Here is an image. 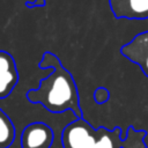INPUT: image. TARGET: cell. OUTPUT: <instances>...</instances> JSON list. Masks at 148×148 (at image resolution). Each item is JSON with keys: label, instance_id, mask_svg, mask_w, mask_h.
<instances>
[{"label": "cell", "instance_id": "1", "mask_svg": "<svg viewBox=\"0 0 148 148\" xmlns=\"http://www.w3.org/2000/svg\"><path fill=\"white\" fill-rule=\"evenodd\" d=\"M38 67L51 68L52 72L39 81L36 89L27 91V99L30 103L40 104L51 113L71 111L76 119L83 118L77 86L72 73L65 68L60 59L54 53L46 51L38 62Z\"/></svg>", "mask_w": 148, "mask_h": 148}, {"label": "cell", "instance_id": "2", "mask_svg": "<svg viewBox=\"0 0 148 148\" xmlns=\"http://www.w3.org/2000/svg\"><path fill=\"white\" fill-rule=\"evenodd\" d=\"M121 128L116 126L113 130H106L104 126L96 128V142L94 148H147L143 139L146 131H135L133 126H128L126 139H121Z\"/></svg>", "mask_w": 148, "mask_h": 148}, {"label": "cell", "instance_id": "3", "mask_svg": "<svg viewBox=\"0 0 148 148\" xmlns=\"http://www.w3.org/2000/svg\"><path fill=\"white\" fill-rule=\"evenodd\" d=\"M95 142L96 128L83 118L75 119L62 130V148H94Z\"/></svg>", "mask_w": 148, "mask_h": 148}, {"label": "cell", "instance_id": "4", "mask_svg": "<svg viewBox=\"0 0 148 148\" xmlns=\"http://www.w3.org/2000/svg\"><path fill=\"white\" fill-rule=\"evenodd\" d=\"M53 141V131L49 125L42 121L27 125L20 139L22 148H51Z\"/></svg>", "mask_w": 148, "mask_h": 148}, {"label": "cell", "instance_id": "5", "mask_svg": "<svg viewBox=\"0 0 148 148\" xmlns=\"http://www.w3.org/2000/svg\"><path fill=\"white\" fill-rule=\"evenodd\" d=\"M120 53L133 64H136L141 72L148 77V30L139 32L131 42L123 45Z\"/></svg>", "mask_w": 148, "mask_h": 148}, {"label": "cell", "instance_id": "6", "mask_svg": "<svg viewBox=\"0 0 148 148\" xmlns=\"http://www.w3.org/2000/svg\"><path fill=\"white\" fill-rule=\"evenodd\" d=\"M18 72L14 57L0 50V99L7 98L18 82Z\"/></svg>", "mask_w": 148, "mask_h": 148}, {"label": "cell", "instance_id": "7", "mask_svg": "<svg viewBox=\"0 0 148 148\" xmlns=\"http://www.w3.org/2000/svg\"><path fill=\"white\" fill-rule=\"evenodd\" d=\"M109 5L116 18H148V0H109Z\"/></svg>", "mask_w": 148, "mask_h": 148}, {"label": "cell", "instance_id": "8", "mask_svg": "<svg viewBox=\"0 0 148 148\" xmlns=\"http://www.w3.org/2000/svg\"><path fill=\"white\" fill-rule=\"evenodd\" d=\"M16 130L9 116L0 109V148H9L15 140Z\"/></svg>", "mask_w": 148, "mask_h": 148}, {"label": "cell", "instance_id": "9", "mask_svg": "<svg viewBox=\"0 0 148 148\" xmlns=\"http://www.w3.org/2000/svg\"><path fill=\"white\" fill-rule=\"evenodd\" d=\"M110 99V91L106 88L99 87L94 91V101L97 104H104Z\"/></svg>", "mask_w": 148, "mask_h": 148}, {"label": "cell", "instance_id": "10", "mask_svg": "<svg viewBox=\"0 0 148 148\" xmlns=\"http://www.w3.org/2000/svg\"><path fill=\"white\" fill-rule=\"evenodd\" d=\"M25 6L27 7H38V6L44 7L45 6V0H36L35 2H25Z\"/></svg>", "mask_w": 148, "mask_h": 148}]
</instances>
